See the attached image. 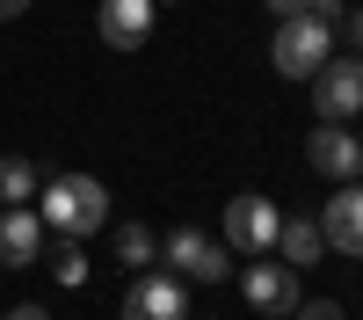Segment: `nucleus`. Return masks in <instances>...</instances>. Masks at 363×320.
Wrapping results in <instances>:
<instances>
[{
    "label": "nucleus",
    "instance_id": "nucleus-1",
    "mask_svg": "<svg viewBox=\"0 0 363 320\" xmlns=\"http://www.w3.org/2000/svg\"><path fill=\"white\" fill-rule=\"evenodd\" d=\"M102 219H109V189L95 175H58V182H44V226L58 241H87V233H102Z\"/></svg>",
    "mask_w": 363,
    "mask_h": 320
},
{
    "label": "nucleus",
    "instance_id": "nucleus-2",
    "mask_svg": "<svg viewBox=\"0 0 363 320\" xmlns=\"http://www.w3.org/2000/svg\"><path fill=\"white\" fill-rule=\"evenodd\" d=\"M269 58H277V73L313 80L327 58H335V29L313 22V15H284V22H277V37H269Z\"/></svg>",
    "mask_w": 363,
    "mask_h": 320
},
{
    "label": "nucleus",
    "instance_id": "nucleus-3",
    "mask_svg": "<svg viewBox=\"0 0 363 320\" xmlns=\"http://www.w3.org/2000/svg\"><path fill=\"white\" fill-rule=\"evenodd\" d=\"M160 262H167L182 284H225V270H233V262H225V248L211 241L203 226H174L167 241H160Z\"/></svg>",
    "mask_w": 363,
    "mask_h": 320
},
{
    "label": "nucleus",
    "instance_id": "nucleus-4",
    "mask_svg": "<svg viewBox=\"0 0 363 320\" xmlns=\"http://www.w3.org/2000/svg\"><path fill=\"white\" fill-rule=\"evenodd\" d=\"M124 320H189V284L174 270H138V284L124 291Z\"/></svg>",
    "mask_w": 363,
    "mask_h": 320
},
{
    "label": "nucleus",
    "instance_id": "nucleus-5",
    "mask_svg": "<svg viewBox=\"0 0 363 320\" xmlns=\"http://www.w3.org/2000/svg\"><path fill=\"white\" fill-rule=\"evenodd\" d=\"M313 109H320V124H342V116L363 109V58H327L313 73Z\"/></svg>",
    "mask_w": 363,
    "mask_h": 320
},
{
    "label": "nucleus",
    "instance_id": "nucleus-6",
    "mask_svg": "<svg viewBox=\"0 0 363 320\" xmlns=\"http://www.w3.org/2000/svg\"><path fill=\"white\" fill-rule=\"evenodd\" d=\"M277 204L269 197H233L225 204V248H247V255H269L277 248Z\"/></svg>",
    "mask_w": 363,
    "mask_h": 320
},
{
    "label": "nucleus",
    "instance_id": "nucleus-7",
    "mask_svg": "<svg viewBox=\"0 0 363 320\" xmlns=\"http://www.w3.org/2000/svg\"><path fill=\"white\" fill-rule=\"evenodd\" d=\"M240 291H247V306H255V313H298V270H291V262L255 255V262H247V277H240Z\"/></svg>",
    "mask_w": 363,
    "mask_h": 320
},
{
    "label": "nucleus",
    "instance_id": "nucleus-8",
    "mask_svg": "<svg viewBox=\"0 0 363 320\" xmlns=\"http://www.w3.org/2000/svg\"><path fill=\"white\" fill-rule=\"evenodd\" d=\"M320 233H327V255H363V182H335Z\"/></svg>",
    "mask_w": 363,
    "mask_h": 320
},
{
    "label": "nucleus",
    "instance_id": "nucleus-9",
    "mask_svg": "<svg viewBox=\"0 0 363 320\" xmlns=\"http://www.w3.org/2000/svg\"><path fill=\"white\" fill-rule=\"evenodd\" d=\"M153 15H160V0H102L95 29H102L109 51H138L145 37H153Z\"/></svg>",
    "mask_w": 363,
    "mask_h": 320
},
{
    "label": "nucleus",
    "instance_id": "nucleus-10",
    "mask_svg": "<svg viewBox=\"0 0 363 320\" xmlns=\"http://www.w3.org/2000/svg\"><path fill=\"white\" fill-rule=\"evenodd\" d=\"M37 255H44V211L8 204V211H0V262H8V270H29Z\"/></svg>",
    "mask_w": 363,
    "mask_h": 320
},
{
    "label": "nucleus",
    "instance_id": "nucleus-11",
    "mask_svg": "<svg viewBox=\"0 0 363 320\" xmlns=\"http://www.w3.org/2000/svg\"><path fill=\"white\" fill-rule=\"evenodd\" d=\"M356 131H342V124H320L313 138H306V160L327 175V182H356Z\"/></svg>",
    "mask_w": 363,
    "mask_h": 320
},
{
    "label": "nucleus",
    "instance_id": "nucleus-12",
    "mask_svg": "<svg viewBox=\"0 0 363 320\" xmlns=\"http://www.w3.org/2000/svg\"><path fill=\"white\" fill-rule=\"evenodd\" d=\"M277 255L291 262V270L320 262V255H327V233H320V219H277Z\"/></svg>",
    "mask_w": 363,
    "mask_h": 320
},
{
    "label": "nucleus",
    "instance_id": "nucleus-13",
    "mask_svg": "<svg viewBox=\"0 0 363 320\" xmlns=\"http://www.w3.org/2000/svg\"><path fill=\"white\" fill-rule=\"evenodd\" d=\"M44 182H37V167H29L22 153H0V211H8V204H29Z\"/></svg>",
    "mask_w": 363,
    "mask_h": 320
},
{
    "label": "nucleus",
    "instance_id": "nucleus-14",
    "mask_svg": "<svg viewBox=\"0 0 363 320\" xmlns=\"http://www.w3.org/2000/svg\"><path fill=\"white\" fill-rule=\"evenodd\" d=\"M153 255H160V241L145 226H116V262L124 270H153Z\"/></svg>",
    "mask_w": 363,
    "mask_h": 320
},
{
    "label": "nucleus",
    "instance_id": "nucleus-15",
    "mask_svg": "<svg viewBox=\"0 0 363 320\" xmlns=\"http://www.w3.org/2000/svg\"><path fill=\"white\" fill-rule=\"evenodd\" d=\"M51 277L66 284V291H73V284H87V255H80V241H66V248L51 255Z\"/></svg>",
    "mask_w": 363,
    "mask_h": 320
},
{
    "label": "nucleus",
    "instance_id": "nucleus-16",
    "mask_svg": "<svg viewBox=\"0 0 363 320\" xmlns=\"http://www.w3.org/2000/svg\"><path fill=\"white\" fill-rule=\"evenodd\" d=\"M306 15H313V22H327V29H335V22H349V8H342V0H306Z\"/></svg>",
    "mask_w": 363,
    "mask_h": 320
},
{
    "label": "nucleus",
    "instance_id": "nucleus-17",
    "mask_svg": "<svg viewBox=\"0 0 363 320\" xmlns=\"http://www.w3.org/2000/svg\"><path fill=\"white\" fill-rule=\"evenodd\" d=\"M298 320H342L335 299H298Z\"/></svg>",
    "mask_w": 363,
    "mask_h": 320
},
{
    "label": "nucleus",
    "instance_id": "nucleus-18",
    "mask_svg": "<svg viewBox=\"0 0 363 320\" xmlns=\"http://www.w3.org/2000/svg\"><path fill=\"white\" fill-rule=\"evenodd\" d=\"M269 15H306V0H262Z\"/></svg>",
    "mask_w": 363,
    "mask_h": 320
},
{
    "label": "nucleus",
    "instance_id": "nucleus-19",
    "mask_svg": "<svg viewBox=\"0 0 363 320\" xmlns=\"http://www.w3.org/2000/svg\"><path fill=\"white\" fill-rule=\"evenodd\" d=\"M8 320H51V313H44V306H15Z\"/></svg>",
    "mask_w": 363,
    "mask_h": 320
},
{
    "label": "nucleus",
    "instance_id": "nucleus-20",
    "mask_svg": "<svg viewBox=\"0 0 363 320\" xmlns=\"http://www.w3.org/2000/svg\"><path fill=\"white\" fill-rule=\"evenodd\" d=\"M349 29H356V58H363V8H349Z\"/></svg>",
    "mask_w": 363,
    "mask_h": 320
},
{
    "label": "nucleus",
    "instance_id": "nucleus-21",
    "mask_svg": "<svg viewBox=\"0 0 363 320\" xmlns=\"http://www.w3.org/2000/svg\"><path fill=\"white\" fill-rule=\"evenodd\" d=\"M22 8H29V0H0V22H15V15H22Z\"/></svg>",
    "mask_w": 363,
    "mask_h": 320
},
{
    "label": "nucleus",
    "instance_id": "nucleus-22",
    "mask_svg": "<svg viewBox=\"0 0 363 320\" xmlns=\"http://www.w3.org/2000/svg\"><path fill=\"white\" fill-rule=\"evenodd\" d=\"M356 182H363V153H356Z\"/></svg>",
    "mask_w": 363,
    "mask_h": 320
}]
</instances>
